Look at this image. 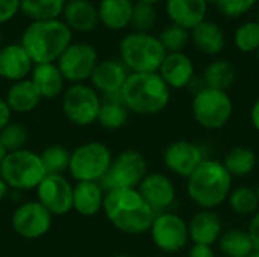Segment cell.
Segmentation results:
<instances>
[{"label": "cell", "instance_id": "6da1fadb", "mask_svg": "<svg viewBox=\"0 0 259 257\" xmlns=\"http://www.w3.org/2000/svg\"><path fill=\"white\" fill-rule=\"evenodd\" d=\"M103 214L114 229L129 236L149 233L156 215L138 189L106 191Z\"/></svg>", "mask_w": 259, "mask_h": 257}, {"label": "cell", "instance_id": "7a4b0ae2", "mask_svg": "<svg viewBox=\"0 0 259 257\" xmlns=\"http://www.w3.org/2000/svg\"><path fill=\"white\" fill-rule=\"evenodd\" d=\"M234 189V177L220 159L205 158L187 179V195L199 209L217 211L228 201Z\"/></svg>", "mask_w": 259, "mask_h": 257}, {"label": "cell", "instance_id": "3957f363", "mask_svg": "<svg viewBox=\"0 0 259 257\" xmlns=\"http://www.w3.org/2000/svg\"><path fill=\"white\" fill-rule=\"evenodd\" d=\"M73 30L62 21H29L20 36V44L27 52L33 64L56 62L65 48L74 41Z\"/></svg>", "mask_w": 259, "mask_h": 257}, {"label": "cell", "instance_id": "277c9868", "mask_svg": "<svg viewBox=\"0 0 259 257\" xmlns=\"http://www.w3.org/2000/svg\"><path fill=\"white\" fill-rule=\"evenodd\" d=\"M120 98L131 114L153 117L167 109L171 100V89L159 73H131Z\"/></svg>", "mask_w": 259, "mask_h": 257}, {"label": "cell", "instance_id": "5b68a950", "mask_svg": "<svg viewBox=\"0 0 259 257\" xmlns=\"http://www.w3.org/2000/svg\"><path fill=\"white\" fill-rule=\"evenodd\" d=\"M118 56L129 73H158L167 52L156 35L129 32L118 42Z\"/></svg>", "mask_w": 259, "mask_h": 257}, {"label": "cell", "instance_id": "8992f818", "mask_svg": "<svg viewBox=\"0 0 259 257\" xmlns=\"http://www.w3.org/2000/svg\"><path fill=\"white\" fill-rule=\"evenodd\" d=\"M191 115L199 127L208 132L225 129L234 117V100L228 91L202 88L191 98Z\"/></svg>", "mask_w": 259, "mask_h": 257}, {"label": "cell", "instance_id": "52a82bcc", "mask_svg": "<svg viewBox=\"0 0 259 257\" xmlns=\"http://www.w3.org/2000/svg\"><path fill=\"white\" fill-rule=\"evenodd\" d=\"M0 176L9 189L33 191L47 176L41 156L32 150L23 148L11 151L0 165Z\"/></svg>", "mask_w": 259, "mask_h": 257}, {"label": "cell", "instance_id": "ba28073f", "mask_svg": "<svg viewBox=\"0 0 259 257\" xmlns=\"http://www.w3.org/2000/svg\"><path fill=\"white\" fill-rule=\"evenodd\" d=\"M111 148L100 141H88L71 151L68 174L74 182H102L112 164Z\"/></svg>", "mask_w": 259, "mask_h": 257}, {"label": "cell", "instance_id": "9c48e42d", "mask_svg": "<svg viewBox=\"0 0 259 257\" xmlns=\"http://www.w3.org/2000/svg\"><path fill=\"white\" fill-rule=\"evenodd\" d=\"M102 100V95L90 83H71L61 95V106L71 124L88 127L97 123Z\"/></svg>", "mask_w": 259, "mask_h": 257}, {"label": "cell", "instance_id": "30bf717a", "mask_svg": "<svg viewBox=\"0 0 259 257\" xmlns=\"http://www.w3.org/2000/svg\"><path fill=\"white\" fill-rule=\"evenodd\" d=\"M149 167L144 155L135 148L120 151L100 182L105 191L112 189H137L147 176Z\"/></svg>", "mask_w": 259, "mask_h": 257}, {"label": "cell", "instance_id": "8fae6325", "mask_svg": "<svg viewBox=\"0 0 259 257\" xmlns=\"http://www.w3.org/2000/svg\"><path fill=\"white\" fill-rule=\"evenodd\" d=\"M152 244L161 253L176 254L187 248L190 242L188 221L175 211H165L155 215L149 230Z\"/></svg>", "mask_w": 259, "mask_h": 257}, {"label": "cell", "instance_id": "7c38bea8", "mask_svg": "<svg viewBox=\"0 0 259 257\" xmlns=\"http://www.w3.org/2000/svg\"><path fill=\"white\" fill-rule=\"evenodd\" d=\"M97 48L87 41H73L56 61L65 82L87 83L99 64Z\"/></svg>", "mask_w": 259, "mask_h": 257}, {"label": "cell", "instance_id": "4fadbf2b", "mask_svg": "<svg viewBox=\"0 0 259 257\" xmlns=\"http://www.w3.org/2000/svg\"><path fill=\"white\" fill-rule=\"evenodd\" d=\"M53 215L38 201L21 203L12 214L11 224L14 232L24 239H39L50 232Z\"/></svg>", "mask_w": 259, "mask_h": 257}, {"label": "cell", "instance_id": "5bb4252c", "mask_svg": "<svg viewBox=\"0 0 259 257\" xmlns=\"http://www.w3.org/2000/svg\"><path fill=\"white\" fill-rule=\"evenodd\" d=\"M205 158L203 148L188 139L171 141L162 151V164L165 170L170 174L185 180L194 173Z\"/></svg>", "mask_w": 259, "mask_h": 257}, {"label": "cell", "instance_id": "9a60e30c", "mask_svg": "<svg viewBox=\"0 0 259 257\" xmlns=\"http://www.w3.org/2000/svg\"><path fill=\"white\" fill-rule=\"evenodd\" d=\"M35 192L52 215L62 217L73 211V183L64 174H47Z\"/></svg>", "mask_w": 259, "mask_h": 257}, {"label": "cell", "instance_id": "2e32d148", "mask_svg": "<svg viewBox=\"0 0 259 257\" xmlns=\"http://www.w3.org/2000/svg\"><path fill=\"white\" fill-rule=\"evenodd\" d=\"M155 214L171 211L178 200V188L173 179L161 171H150L137 188Z\"/></svg>", "mask_w": 259, "mask_h": 257}, {"label": "cell", "instance_id": "e0dca14e", "mask_svg": "<svg viewBox=\"0 0 259 257\" xmlns=\"http://www.w3.org/2000/svg\"><path fill=\"white\" fill-rule=\"evenodd\" d=\"M129 74V70L120 59H103L99 61L97 67L94 68L90 85L100 95H103V98L120 97Z\"/></svg>", "mask_w": 259, "mask_h": 257}, {"label": "cell", "instance_id": "ac0fdd59", "mask_svg": "<svg viewBox=\"0 0 259 257\" xmlns=\"http://www.w3.org/2000/svg\"><path fill=\"white\" fill-rule=\"evenodd\" d=\"M225 232L223 220L217 211L199 209L188 220V233L191 244L200 245H217L222 233Z\"/></svg>", "mask_w": 259, "mask_h": 257}, {"label": "cell", "instance_id": "d6986e66", "mask_svg": "<svg viewBox=\"0 0 259 257\" xmlns=\"http://www.w3.org/2000/svg\"><path fill=\"white\" fill-rule=\"evenodd\" d=\"M33 61L18 42L3 44L0 47V79L6 82H18L27 79L33 68Z\"/></svg>", "mask_w": 259, "mask_h": 257}, {"label": "cell", "instance_id": "ffe728a7", "mask_svg": "<svg viewBox=\"0 0 259 257\" xmlns=\"http://www.w3.org/2000/svg\"><path fill=\"white\" fill-rule=\"evenodd\" d=\"M158 73L171 91H181L190 88L196 77V67L185 52L167 53Z\"/></svg>", "mask_w": 259, "mask_h": 257}, {"label": "cell", "instance_id": "44dd1931", "mask_svg": "<svg viewBox=\"0 0 259 257\" xmlns=\"http://www.w3.org/2000/svg\"><path fill=\"white\" fill-rule=\"evenodd\" d=\"M164 6L171 24L193 30L206 20L209 3L206 0H164Z\"/></svg>", "mask_w": 259, "mask_h": 257}, {"label": "cell", "instance_id": "7402d4cb", "mask_svg": "<svg viewBox=\"0 0 259 257\" xmlns=\"http://www.w3.org/2000/svg\"><path fill=\"white\" fill-rule=\"evenodd\" d=\"M61 18L73 33H91L100 26L97 5L91 0H67Z\"/></svg>", "mask_w": 259, "mask_h": 257}, {"label": "cell", "instance_id": "603a6c76", "mask_svg": "<svg viewBox=\"0 0 259 257\" xmlns=\"http://www.w3.org/2000/svg\"><path fill=\"white\" fill-rule=\"evenodd\" d=\"M106 191L100 182H76L73 185V211L82 217H94L103 211Z\"/></svg>", "mask_w": 259, "mask_h": 257}, {"label": "cell", "instance_id": "cb8c5ba5", "mask_svg": "<svg viewBox=\"0 0 259 257\" xmlns=\"http://www.w3.org/2000/svg\"><path fill=\"white\" fill-rule=\"evenodd\" d=\"M134 0H99L97 12L100 24L111 32H121L131 27Z\"/></svg>", "mask_w": 259, "mask_h": 257}, {"label": "cell", "instance_id": "d4e9b609", "mask_svg": "<svg viewBox=\"0 0 259 257\" xmlns=\"http://www.w3.org/2000/svg\"><path fill=\"white\" fill-rule=\"evenodd\" d=\"M29 79L38 88L42 100H55L65 91V79L56 65V62L50 64H36L32 68Z\"/></svg>", "mask_w": 259, "mask_h": 257}, {"label": "cell", "instance_id": "484cf974", "mask_svg": "<svg viewBox=\"0 0 259 257\" xmlns=\"http://www.w3.org/2000/svg\"><path fill=\"white\" fill-rule=\"evenodd\" d=\"M190 33L193 45L206 56H217L226 47L225 30L211 20H205L193 30H190Z\"/></svg>", "mask_w": 259, "mask_h": 257}, {"label": "cell", "instance_id": "4316f807", "mask_svg": "<svg viewBox=\"0 0 259 257\" xmlns=\"http://www.w3.org/2000/svg\"><path fill=\"white\" fill-rule=\"evenodd\" d=\"M5 100L11 108L12 114H29L38 108L42 97L35 83L27 77L11 83V86L6 91Z\"/></svg>", "mask_w": 259, "mask_h": 257}, {"label": "cell", "instance_id": "83f0119b", "mask_svg": "<svg viewBox=\"0 0 259 257\" xmlns=\"http://www.w3.org/2000/svg\"><path fill=\"white\" fill-rule=\"evenodd\" d=\"M222 162L234 179H244L255 173L258 155L247 145H235L225 153Z\"/></svg>", "mask_w": 259, "mask_h": 257}, {"label": "cell", "instance_id": "f1b7e54d", "mask_svg": "<svg viewBox=\"0 0 259 257\" xmlns=\"http://www.w3.org/2000/svg\"><path fill=\"white\" fill-rule=\"evenodd\" d=\"M237 76H238L237 67L231 61L219 58V59L211 61L205 67L200 77H202L206 88L229 91L235 85Z\"/></svg>", "mask_w": 259, "mask_h": 257}, {"label": "cell", "instance_id": "f546056e", "mask_svg": "<svg viewBox=\"0 0 259 257\" xmlns=\"http://www.w3.org/2000/svg\"><path fill=\"white\" fill-rule=\"evenodd\" d=\"M217 248L225 257H246L255 250L247 230L240 227L226 229L217 242Z\"/></svg>", "mask_w": 259, "mask_h": 257}, {"label": "cell", "instance_id": "4dcf8cb0", "mask_svg": "<svg viewBox=\"0 0 259 257\" xmlns=\"http://www.w3.org/2000/svg\"><path fill=\"white\" fill-rule=\"evenodd\" d=\"M67 0H21L20 14L29 21L58 20L62 17Z\"/></svg>", "mask_w": 259, "mask_h": 257}, {"label": "cell", "instance_id": "1f68e13d", "mask_svg": "<svg viewBox=\"0 0 259 257\" xmlns=\"http://www.w3.org/2000/svg\"><path fill=\"white\" fill-rule=\"evenodd\" d=\"M129 109L124 106L120 97L103 98L99 111L97 123L105 130H120L129 121Z\"/></svg>", "mask_w": 259, "mask_h": 257}, {"label": "cell", "instance_id": "d6a6232c", "mask_svg": "<svg viewBox=\"0 0 259 257\" xmlns=\"http://www.w3.org/2000/svg\"><path fill=\"white\" fill-rule=\"evenodd\" d=\"M228 206L232 214L244 218H252L259 211V198L256 189L253 186L241 185L235 186L229 197H228Z\"/></svg>", "mask_w": 259, "mask_h": 257}, {"label": "cell", "instance_id": "836d02e7", "mask_svg": "<svg viewBox=\"0 0 259 257\" xmlns=\"http://www.w3.org/2000/svg\"><path fill=\"white\" fill-rule=\"evenodd\" d=\"M47 174H64L68 171L71 151L64 145L55 144L39 153Z\"/></svg>", "mask_w": 259, "mask_h": 257}, {"label": "cell", "instance_id": "e575fe53", "mask_svg": "<svg viewBox=\"0 0 259 257\" xmlns=\"http://www.w3.org/2000/svg\"><path fill=\"white\" fill-rule=\"evenodd\" d=\"M162 47L167 53H179L185 52L188 44L191 42V33L190 30L178 26V24H168L162 29V32L158 35Z\"/></svg>", "mask_w": 259, "mask_h": 257}, {"label": "cell", "instance_id": "d590c367", "mask_svg": "<svg viewBox=\"0 0 259 257\" xmlns=\"http://www.w3.org/2000/svg\"><path fill=\"white\" fill-rule=\"evenodd\" d=\"M234 45L241 53H256L259 48V24L256 20L244 21L235 29Z\"/></svg>", "mask_w": 259, "mask_h": 257}, {"label": "cell", "instance_id": "8d00e7d4", "mask_svg": "<svg viewBox=\"0 0 259 257\" xmlns=\"http://www.w3.org/2000/svg\"><path fill=\"white\" fill-rule=\"evenodd\" d=\"M29 141V130L23 123L11 121L2 132H0V142L8 153L23 150Z\"/></svg>", "mask_w": 259, "mask_h": 257}, {"label": "cell", "instance_id": "74e56055", "mask_svg": "<svg viewBox=\"0 0 259 257\" xmlns=\"http://www.w3.org/2000/svg\"><path fill=\"white\" fill-rule=\"evenodd\" d=\"M158 20V12L155 5L135 2L132 20H131V29L132 32H143L150 33V30L155 27Z\"/></svg>", "mask_w": 259, "mask_h": 257}, {"label": "cell", "instance_id": "f35d334b", "mask_svg": "<svg viewBox=\"0 0 259 257\" xmlns=\"http://www.w3.org/2000/svg\"><path fill=\"white\" fill-rule=\"evenodd\" d=\"M259 0H217L215 8L226 18H241L258 6Z\"/></svg>", "mask_w": 259, "mask_h": 257}, {"label": "cell", "instance_id": "ab89813d", "mask_svg": "<svg viewBox=\"0 0 259 257\" xmlns=\"http://www.w3.org/2000/svg\"><path fill=\"white\" fill-rule=\"evenodd\" d=\"M21 0H0V26L12 21L20 14Z\"/></svg>", "mask_w": 259, "mask_h": 257}, {"label": "cell", "instance_id": "60d3db41", "mask_svg": "<svg viewBox=\"0 0 259 257\" xmlns=\"http://www.w3.org/2000/svg\"><path fill=\"white\" fill-rule=\"evenodd\" d=\"M247 233L252 239V244H253V248L259 251V211L249 220V224H247Z\"/></svg>", "mask_w": 259, "mask_h": 257}, {"label": "cell", "instance_id": "b9f144b4", "mask_svg": "<svg viewBox=\"0 0 259 257\" xmlns=\"http://www.w3.org/2000/svg\"><path fill=\"white\" fill-rule=\"evenodd\" d=\"M187 257H217L214 247L209 245H200V244H191L188 248Z\"/></svg>", "mask_w": 259, "mask_h": 257}, {"label": "cell", "instance_id": "7bdbcfd3", "mask_svg": "<svg viewBox=\"0 0 259 257\" xmlns=\"http://www.w3.org/2000/svg\"><path fill=\"white\" fill-rule=\"evenodd\" d=\"M12 121V111L8 106L5 97H0V132Z\"/></svg>", "mask_w": 259, "mask_h": 257}, {"label": "cell", "instance_id": "ee69618b", "mask_svg": "<svg viewBox=\"0 0 259 257\" xmlns=\"http://www.w3.org/2000/svg\"><path fill=\"white\" fill-rule=\"evenodd\" d=\"M249 118H250L252 127L255 129L256 133H259V95L256 97V100L253 101L252 108H250V115H249Z\"/></svg>", "mask_w": 259, "mask_h": 257}, {"label": "cell", "instance_id": "f6af8a7d", "mask_svg": "<svg viewBox=\"0 0 259 257\" xmlns=\"http://www.w3.org/2000/svg\"><path fill=\"white\" fill-rule=\"evenodd\" d=\"M8 192H9V186L5 183V180H3L2 176H0V201H2L3 198H6Z\"/></svg>", "mask_w": 259, "mask_h": 257}, {"label": "cell", "instance_id": "bcb514c9", "mask_svg": "<svg viewBox=\"0 0 259 257\" xmlns=\"http://www.w3.org/2000/svg\"><path fill=\"white\" fill-rule=\"evenodd\" d=\"M6 155H8V151L5 150V147H3L2 142H0V165H2V162H3V159H5Z\"/></svg>", "mask_w": 259, "mask_h": 257}, {"label": "cell", "instance_id": "7dc6e473", "mask_svg": "<svg viewBox=\"0 0 259 257\" xmlns=\"http://www.w3.org/2000/svg\"><path fill=\"white\" fill-rule=\"evenodd\" d=\"M134 2H141V3H149V5H156V3H161L164 0H134Z\"/></svg>", "mask_w": 259, "mask_h": 257}, {"label": "cell", "instance_id": "c3c4849f", "mask_svg": "<svg viewBox=\"0 0 259 257\" xmlns=\"http://www.w3.org/2000/svg\"><path fill=\"white\" fill-rule=\"evenodd\" d=\"M246 257H259V251H256V250H253L249 256H246Z\"/></svg>", "mask_w": 259, "mask_h": 257}, {"label": "cell", "instance_id": "681fc988", "mask_svg": "<svg viewBox=\"0 0 259 257\" xmlns=\"http://www.w3.org/2000/svg\"><path fill=\"white\" fill-rule=\"evenodd\" d=\"M3 45V33H2V26H0V47Z\"/></svg>", "mask_w": 259, "mask_h": 257}, {"label": "cell", "instance_id": "f907efd6", "mask_svg": "<svg viewBox=\"0 0 259 257\" xmlns=\"http://www.w3.org/2000/svg\"><path fill=\"white\" fill-rule=\"evenodd\" d=\"M114 257H134L132 254H126V253H121V254H117V256Z\"/></svg>", "mask_w": 259, "mask_h": 257}, {"label": "cell", "instance_id": "816d5d0a", "mask_svg": "<svg viewBox=\"0 0 259 257\" xmlns=\"http://www.w3.org/2000/svg\"><path fill=\"white\" fill-rule=\"evenodd\" d=\"M256 21H258V24H259V2H258V6H256Z\"/></svg>", "mask_w": 259, "mask_h": 257}, {"label": "cell", "instance_id": "f5cc1de1", "mask_svg": "<svg viewBox=\"0 0 259 257\" xmlns=\"http://www.w3.org/2000/svg\"><path fill=\"white\" fill-rule=\"evenodd\" d=\"M206 2H208L209 5H215V2H217V0H206Z\"/></svg>", "mask_w": 259, "mask_h": 257}, {"label": "cell", "instance_id": "db71d44e", "mask_svg": "<svg viewBox=\"0 0 259 257\" xmlns=\"http://www.w3.org/2000/svg\"><path fill=\"white\" fill-rule=\"evenodd\" d=\"M255 56H256V61H258V64H259V48L256 50V53H255Z\"/></svg>", "mask_w": 259, "mask_h": 257}, {"label": "cell", "instance_id": "11a10c76", "mask_svg": "<svg viewBox=\"0 0 259 257\" xmlns=\"http://www.w3.org/2000/svg\"><path fill=\"white\" fill-rule=\"evenodd\" d=\"M255 189H256V194H258V198H259V182H258V185L255 186Z\"/></svg>", "mask_w": 259, "mask_h": 257}]
</instances>
